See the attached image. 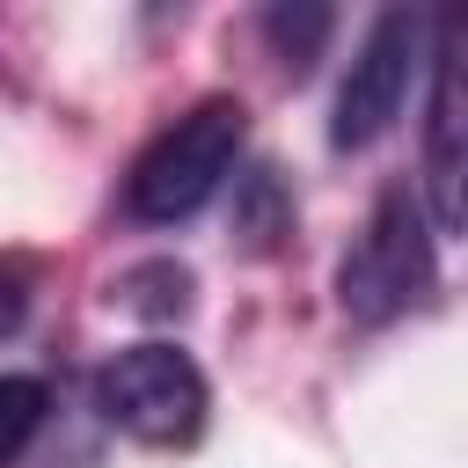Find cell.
Masks as SVG:
<instances>
[{
	"label": "cell",
	"instance_id": "52a82bcc",
	"mask_svg": "<svg viewBox=\"0 0 468 468\" xmlns=\"http://www.w3.org/2000/svg\"><path fill=\"white\" fill-rule=\"evenodd\" d=\"M51 417V388L37 373H0V468H15Z\"/></svg>",
	"mask_w": 468,
	"mask_h": 468
},
{
	"label": "cell",
	"instance_id": "3957f363",
	"mask_svg": "<svg viewBox=\"0 0 468 468\" xmlns=\"http://www.w3.org/2000/svg\"><path fill=\"white\" fill-rule=\"evenodd\" d=\"M102 417L139 446H190L205 431V373L176 344H124L95 380Z\"/></svg>",
	"mask_w": 468,
	"mask_h": 468
},
{
	"label": "cell",
	"instance_id": "6da1fadb",
	"mask_svg": "<svg viewBox=\"0 0 468 468\" xmlns=\"http://www.w3.org/2000/svg\"><path fill=\"white\" fill-rule=\"evenodd\" d=\"M241 139H249L241 102H227V95L197 102L190 117H176V124L132 161V176H124V212L146 219V227H176V219H190V212L234 176Z\"/></svg>",
	"mask_w": 468,
	"mask_h": 468
},
{
	"label": "cell",
	"instance_id": "8992f818",
	"mask_svg": "<svg viewBox=\"0 0 468 468\" xmlns=\"http://www.w3.org/2000/svg\"><path fill=\"white\" fill-rule=\"evenodd\" d=\"M329 29H336V15H329L322 0H278V7L263 15V37H271V51H278L285 73H307V66L322 58Z\"/></svg>",
	"mask_w": 468,
	"mask_h": 468
},
{
	"label": "cell",
	"instance_id": "ba28073f",
	"mask_svg": "<svg viewBox=\"0 0 468 468\" xmlns=\"http://www.w3.org/2000/svg\"><path fill=\"white\" fill-rule=\"evenodd\" d=\"M117 300L139 307V314H183L190 307V271L183 263H139L117 278Z\"/></svg>",
	"mask_w": 468,
	"mask_h": 468
},
{
	"label": "cell",
	"instance_id": "277c9868",
	"mask_svg": "<svg viewBox=\"0 0 468 468\" xmlns=\"http://www.w3.org/2000/svg\"><path fill=\"white\" fill-rule=\"evenodd\" d=\"M417 51H424V15H410V7L373 15V29H366L358 51H351V73H344V88H336L329 146H344V154H351V146H373V139L402 117Z\"/></svg>",
	"mask_w": 468,
	"mask_h": 468
},
{
	"label": "cell",
	"instance_id": "5b68a950",
	"mask_svg": "<svg viewBox=\"0 0 468 468\" xmlns=\"http://www.w3.org/2000/svg\"><path fill=\"white\" fill-rule=\"evenodd\" d=\"M424 219L431 234H461V51L453 29L431 58V102H424Z\"/></svg>",
	"mask_w": 468,
	"mask_h": 468
},
{
	"label": "cell",
	"instance_id": "7a4b0ae2",
	"mask_svg": "<svg viewBox=\"0 0 468 468\" xmlns=\"http://www.w3.org/2000/svg\"><path fill=\"white\" fill-rule=\"evenodd\" d=\"M431 241H439V234H431L417 190H410V183L380 190L366 234L351 241V256H344V271H336V300H344V314L366 322V329L410 314V307L431 292Z\"/></svg>",
	"mask_w": 468,
	"mask_h": 468
}]
</instances>
